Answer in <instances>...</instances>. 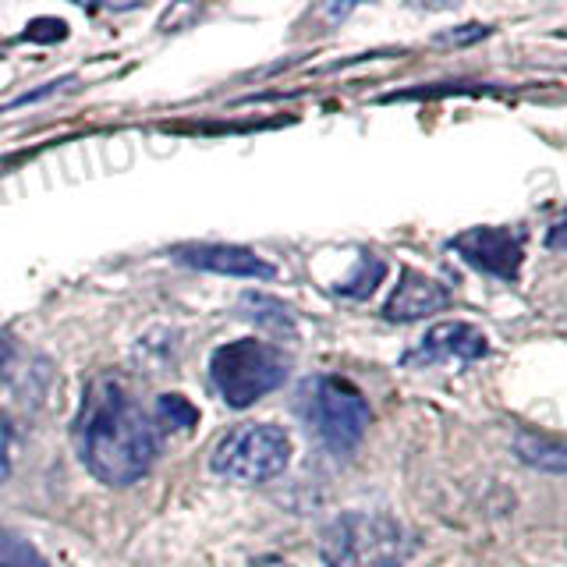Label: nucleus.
Returning <instances> with one entry per match:
<instances>
[{
  "instance_id": "8",
  "label": "nucleus",
  "mask_w": 567,
  "mask_h": 567,
  "mask_svg": "<svg viewBox=\"0 0 567 567\" xmlns=\"http://www.w3.org/2000/svg\"><path fill=\"white\" fill-rule=\"evenodd\" d=\"M171 259L192 266V270L217 274V277H238V280H274L277 266L266 262L259 252L245 245H217V241H192L171 248Z\"/></svg>"
},
{
  "instance_id": "1",
  "label": "nucleus",
  "mask_w": 567,
  "mask_h": 567,
  "mask_svg": "<svg viewBox=\"0 0 567 567\" xmlns=\"http://www.w3.org/2000/svg\"><path fill=\"white\" fill-rule=\"evenodd\" d=\"M71 433L85 472L103 486H132L156 465V422L114 377H96L85 386Z\"/></svg>"
},
{
  "instance_id": "4",
  "label": "nucleus",
  "mask_w": 567,
  "mask_h": 567,
  "mask_svg": "<svg viewBox=\"0 0 567 567\" xmlns=\"http://www.w3.org/2000/svg\"><path fill=\"white\" fill-rule=\"evenodd\" d=\"M298 415L306 419L309 430L337 454L359 447L372 422L369 401L362 390L344 377H330V372L301 380Z\"/></svg>"
},
{
  "instance_id": "9",
  "label": "nucleus",
  "mask_w": 567,
  "mask_h": 567,
  "mask_svg": "<svg viewBox=\"0 0 567 567\" xmlns=\"http://www.w3.org/2000/svg\"><path fill=\"white\" fill-rule=\"evenodd\" d=\"M447 306H451V291L430 274L408 266V270H401L398 288L383 301V316L394 319V323H412V319H425L430 312H440Z\"/></svg>"
},
{
  "instance_id": "19",
  "label": "nucleus",
  "mask_w": 567,
  "mask_h": 567,
  "mask_svg": "<svg viewBox=\"0 0 567 567\" xmlns=\"http://www.w3.org/2000/svg\"><path fill=\"white\" fill-rule=\"evenodd\" d=\"M0 365H4V344H0Z\"/></svg>"
},
{
  "instance_id": "15",
  "label": "nucleus",
  "mask_w": 567,
  "mask_h": 567,
  "mask_svg": "<svg viewBox=\"0 0 567 567\" xmlns=\"http://www.w3.org/2000/svg\"><path fill=\"white\" fill-rule=\"evenodd\" d=\"M75 82V75H64V79H53V82H43L40 89H32V93H22V96H14L11 103L0 106V114H8V111H18V106H32V103H43L47 96L58 93L61 85H71Z\"/></svg>"
},
{
  "instance_id": "13",
  "label": "nucleus",
  "mask_w": 567,
  "mask_h": 567,
  "mask_svg": "<svg viewBox=\"0 0 567 567\" xmlns=\"http://www.w3.org/2000/svg\"><path fill=\"white\" fill-rule=\"evenodd\" d=\"M0 567H50V564L22 532L0 522Z\"/></svg>"
},
{
  "instance_id": "14",
  "label": "nucleus",
  "mask_w": 567,
  "mask_h": 567,
  "mask_svg": "<svg viewBox=\"0 0 567 567\" xmlns=\"http://www.w3.org/2000/svg\"><path fill=\"white\" fill-rule=\"evenodd\" d=\"M156 419L167 425V430H192L199 422V408L182 394H159L156 398Z\"/></svg>"
},
{
  "instance_id": "7",
  "label": "nucleus",
  "mask_w": 567,
  "mask_h": 567,
  "mask_svg": "<svg viewBox=\"0 0 567 567\" xmlns=\"http://www.w3.org/2000/svg\"><path fill=\"white\" fill-rule=\"evenodd\" d=\"M489 354V337L472 327L451 319V323H436L425 330V337L401 354V365L408 369H430L440 362H478Z\"/></svg>"
},
{
  "instance_id": "11",
  "label": "nucleus",
  "mask_w": 567,
  "mask_h": 567,
  "mask_svg": "<svg viewBox=\"0 0 567 567\" xmlns=\"http://www.w3.org/2000/svg\"><path fill=\"white\" fill-rule=\"evenodd\" d=\"M514 454H518L528 468H539L546 475H564V468H567V451H564V443L554 436L518 430L514 433Z\"/></svg>"
},
{
  "instance_id": "12",
  "label": "nucleus",
  "mask_w": 567,
  "mask_h": 567,
  "mask_svg": "<svg viewBox=\"0 0 567 567\" xmlns=\"http://www.w3.org/2000/svg\"><path fill=\"white\" fill-rule=\"evenodd\" d=\"M383 277H386V262L372 252H362L359 259H354V270L344 280H337L333 295L351 298V301H365L383 284Z\"/></svg>"
},
{
  "instance_id": "10",
  "label": "nucleus",
  "mask_w": 567,
  "mask_h": 567,
  "mask_svg": "<svg viewBox=\"0 0 567 567\" xmlns=\"http://www.w3.org/2000/svg\"><path fill=\"white\" fill-rule=\"evenodd\" d=\"M241 316L248 323H256L259 330H270L277 337H295L298 327H295V312L284 306L280 298H270V295H259V291H245L241 301H238Z\"/></svg>"
},
{
  "instance_id": "2",
  "label": "nucleus",
  "mask_w": 567,
  "mask_h": 567,
  "mask_svg": "<svg viewBox=\"0 0 567 567\" xmlns=\"http://www.w3.org/2000/svg\"><path fill=\"white\" fill-rule=\"evenodd\" d=\"M412 554L415 539L380 511H344L319 532V557L327 567H404Z\"/></svg>"
},
{
  "instance_id": "17",
  "label": "nucleus",
  "mask_w": 567,
  "mask_h": 567,
  "mask_svg": "<svg viewBox=\"0 0 567 567\" xmlns=\"http://www.w3.org/2000/svg\"><path fill=\"white\" fill-rule=\"evenodd\" d=\"M489 35V25H461L457 32H440L443 43H472V40H483Z\"/></svg>"
},
{
  "instance_id": "6",
  "label": "nucleus",
  "mask_w": 567,
  "mask_h": 567,
  "mask_svg": "<svg viewBox=\"0 0 567 567\" xmlns=\"http://www.w3.org/2000/svg\"><path fill=\"white\" fill-rule=\"evenodd\" d=\"M451 252L472 266V270L496 277V280H518L522 262H525V235L518 227H468L447 241Z\"/></svg>"
},
{
  "instance_id": "16",
  "label": "nucleus",
  "mask_w": 567,
  "mask_h": 567,
  "mask_svg": "<svg viewBox=\"0 0 567 567\" xmlns=\"http://www.w3.org/2000/svg\"><path fill=\"white\" fill-rule=\"evenodd\" d=\"M11 468H14V422L0 412V486L8 483Z\"/></svg>"
},
{
  "instance_id": "3",
  "label": "nucleus",
  "mask_w": 567,
  "mask_h": 567,
  "mask_svg": "<svg viewBox=\"0 0 567 567\" xmlns=\"http://www.w3.org/2000/svg\"><path fill=\"white\" fill-rule=\"evenodd\" d=\"M291 377V359L280 348L256 341V337H238L209 354V383L227 408H252L266 394L284 386Z\"/></svg>"
},
{
  "instance_id": "18",
  "label": "nucleus",
  "mask_w": 567,
  "mask_h": 567,
  "mask_svg": "<svg viewBox=\"0 0 567 567\" xmlns=\"http://www.w3.org/2000/svg\"><path fill=\"white\" fill-rule=\"evenodd\" d=\"M560 235H564V224L557 220L554 230H549V248H554V252H560Z\"/></svg>"
},
{
  "instance_id": "5",
  "label": "nucleus",
  "mask_w": 567,
  "mask_h": 567,
  "mask_svg": "<svg viewBox=\"0 0 567 567\" xmlns=\"http://www.w3.org/2000/svg\"><path fill=\"white\" fill-rule=\"evenodd\" d=\"M295 443L284 425L274 422H241L209 454V468L227 483L262 486L288 472Z\"/></svg>"
}]
</instances>
